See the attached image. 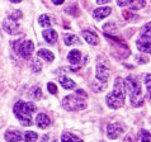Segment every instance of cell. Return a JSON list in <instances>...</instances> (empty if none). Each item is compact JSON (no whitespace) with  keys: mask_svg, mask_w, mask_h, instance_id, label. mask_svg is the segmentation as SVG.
Wrapping results in <instances>:
<instances>
[{"mask_svg":"<svg viewBox=\"0 0 151 142\" xmlns=\"http://www.w3.org/2000/svg\"><path fill=\"white\" fill-rule=\"evenodd\" d=\"M14 115L20 120L23 126H31L32 124V113L36 112V104L32 102H23L19 100L14 104L13 108Z\"/></svg>","mask_w":151,"mask_h":142,"instance_id":"2","label":"cell"},{"mask_svg":"<svg viewBox=\"0 0 151 142\" xmlns=\"http://www.w3.org/2000/svg\"><path fill=\"white\" fill-rule=\"evenodd\" d=\"M111 11H112L111 8L103 6V8H98V9H95L94 13H93V15H94V18H95L96 20H100V19L107 18V16L111 14Z\"/></svg>","mask_w":151,"mask_h":142,"instance_id":"13","label":"cell"},{"mask_svg":"<svg viewBox=\"0 0 151 142\" xmlns=\"http://www.w3.org/2000/svg\"><path fill=\"white\" fill-rule=\"evenodd\" d=\"M109 77V70H108L104 65H96V79L100 82H106Z\"/></svg>","mask_w":151,"mask_h":142,"instance_id":"9","label":"cell"},{"mask_svg":"<svg viewBox=\"0 0 151 142\" xmlns=\"http://www.w3.org/2000/svg\"><path fill=\"white\" fill-rule=\"evenodd\" d=\"M36 124H37V127H40V128H42V129L47 128L50 124H51L50 117H48L47 114H45V113L37 114V117H36Z\"/></svg>","mask_w":151,"mask_h":142,"instance_id":"10","label":"cell"},{"mask_svg":"<svg viewBox=\"0 0 151 142\" xmlns=\"http://www.w3.org/2000/svg\"><path fill=\"white\" fill-rule=\"evenodd\" d=\"M124 87H127L129 94V102L133 107H140L144 103V97H142V90L140 82L136 80L135 76H127L126 77Z\"/></svg>","mask_w":151,"mask_h":142,"instance_id":"3","label":"cell"},{"mask_svg":"<svg viewBox=\"0 0 151 142\" xmlns=\"http://www.w3.org/2000/svg\"><path fill=\"white\" fill-rule=\"evenodd\" d=\"M136 44H137V48L141 52L149 53L151 51L150 49V33H141Z\"/></svg>","mask_w":151,"mask_h":142,"instance_id":"7","label":"cell"},{"mask_svg":"<svg viewBox=\"0 0 151 142\" xmlns=\"http://www.w3.org/2000/svg\"><path fill=\"white\" fill-rule=\"evenodd\" d=\"M4 138H5L6 142H20L23 140V135L19 131H10L5 133Z\"/></svg>","mask_w":151,"mask_h":142,"instance_id":"12","label":"cell"},{"mask_svg":"<svg viewBox=\"0 0 151 142\" xmlns=\"http://www.w3.org/2000/svg\"><path fill=\"white\" fill-rule=\"evenodd\" d=\"M123 133V128L122 126H119V123H109L107 127V136L111 140H116Z\"/></svg>","mask_w":151,"mask_h":142,"instance_id":"8","label":"cell"},{"mask_svg":"<svg viewBox=\"0 0 151 142\" xmlns=\"http://www.w3.org/2000/svg\"><path fill=\"white\" fill-rule=\"evenodd\" d=\"M3 28H4V31L6 33H9V34H18L20 32V27H19L18 22H17V19H14V16H9L8 19L4 20Z\"/></svg>","mask_w":151,"mask_h":142,"instance_id":"6","label":"cell"},{"mask_svg":"<svg viewBox=\"0 0 151 142\" xmlns=\"http://www.w3.org/2000/svg\"><path fill=\"white\" fill-rule=\"evenodd\" d=\"M47 90L51 94H56L57 93V86H56V84H53V82H48V84H47Z\"/></svg>","mask_w":151,"mask_h":142,"instance_id":"25","label":"cell"},{"mask_svg":"<svg viewBox=\"0 0 151 142\" xmlns=\"http://www.w3.org/2000/svg\"><path fill=\"white\" fill-rule=\"evenodd\" d=\"M86 102L85 99L79 98L78 95H68L62 99V107L65 108L66 110L74 112V110H81L86 108Z\"/></svg>","mask_w":151,"mask_h":142,"instance_id":"4","label":"cell"},{"mask_svg":"<svg viewBox=\"0 0 151 142\" xmlns=\"http://www.w3.org/2000/svg\"><path fill=\"white\" fill-rule=\"evenodd\" d=\"M51 1H52L53 4H56V5H61V4L64 3L65 0H51Z\"/></svg>","mask_w":151,"mask_h":142,"instance_id":"28","label":"cell"},{"mask_svg":"<svg viewBox=\"0 0 151 142\" xmlns=\"http://www.w3.org/2000/svg\"><path fill=\"white\" fill-rule=\"evenodd\" d=\"M52 142H57V140H53V141H52Z\"/></svg>","mask_w":151,"mask_h":142,"instance_id":"31","label":"cell"},{"mask_svg":"<svg viewBox=\"0 0 151 142\" xmlns=\"http://www.w3.org/2000/svg\"><path fill=\"white\" fill-rule=\"evenodd\" d=\"M15 51L22 56L24 60H29L32 56L33 51H35V44H33L32 41H18L15 44Z\"/></svg>","mask_w":151,"mask_h":142,"instance_id":"5","label":"cell"},{"mask_svg":"<svg viewBox=\"0 0 151 142\" xmlns=\"http://www.w3.org/2000/svg\"><path fill=\"white\" fill-rule=\"evenodd\" d=\"M126 98V87L124 82L121 77H116L113 90L107 95V105L112 109H118L119 107L123 105Z\"/></svg>","mask_w":151,"mask_h":142,"instance_id":"1","label":"cell"},{"mask_svg":"<svg viewBox=\"0 0 151 142\" xmlns=\"http://www.w3.org/2000/svg\"><path fill=\"white\" fill-rule=\"evenodd\" d=\"M42 36H43L45 41L50 44H55L56 41H57V32L55 29H47V31H43L42 32Z\"/></svg>","mask_w":151,"mask_h":142,"instance_id":"11","label":"cell"},{"mask_svg":"<svg viewBox=\"0 0 151 142\" xmlns=\"http://www.w3.org/2000/svg\"><path fill=\"white\" fill-rule=\"evenodd\" d=\"M138 137H140L138 142H150V132L146 131V129H141L140 133H138Z\"/></svg>","mask_w":151,"mask_h":142,"instance_id":"23","label":"cell"},{"mask_svg":"<svg viewBox=\"0 0 151 142\" xmlns=\"http://www.w3.org/2000/svg\"><path fill=\"white\" fill-rule=\"evenodd\" d=\"M37 56L41 57V58H43V60H46V61H48V62H52L53 60H55L53 53L51 51H48V49H46V48L38 49V51H37Z\"/></svg>","mask_w":151,"mask_h":142,"instance_id":"16","label":"cell"},{"mask_svg":"<svg viewBox=\"0 0 151 142\" xmlns=\"http://www.w3.org/2000/svg\"><path fill=\"white\" fill-rule=\"evenodd\" d=\"M135 0H117V5L118 6H127L129 4H132Z\"/></svg>","mask_w":151,"mask_h":142,"instance_id":"26","label":"cell"},{"mask_svg":"<svg viewBox=\"0 0 151 142\" xmlns=\"http://www.w3.org/2000/svg\"><path fill=\"white\" fill-rule=\"evenodd\" d=\"M83 37L85 38V41L89 44H93V46H96L99 43V37L96 36V33L91 32V31H84L83 32Z\"/></svg>","mask_w":151,"mask_h":142,"instance_id":"14","label":"cell"},{"mask_svg":"<svg viewBox=\"0 0 151 142\" xmlns=\"http://www.w3.org/2000/svg\"><path fill=\"white\" fill-rule=\"evenodd\" d=\"M60 84L62 85V87L64 89H66V90H70V89H74L75 86V82L71 80V79H69V77H66V76H62V77H60Z\"/></svg>","mask_w":151,"mask_h":142,"instance_id":"18","label":"cell"},{"mask_svg":"<svg viewBox=\"0 0 151 142\" xmlns=\"http://www.w3.org/2000/svg\"><path fill=\"white\" fill-rule=\"evenodd\" d=\"M109 1H111V0H96V3H98L99 5H103V4H107Z\"/></svg>","mask_w":151,"mask_h":142,"instance_id":"27","label":"cell"},{"mask_svg":"<svg viewBox=\"0 0 151 142\" xmlns=\"http://www.w3.org/2000/svg\"><path fill=\"white\" fill-rule=\"evenodd\" d=\"M10 1H12V3H20L22 0H10Z\"/></svg>","mask_w":151,"mask_h":142,"instance_id":"30","label":"cell"},{"mask_svg":"<svg viewBox=\"0 0 151 142\" xmlns=\"http://www.w3.org/2000/svg\"><path fill=\"white\" fill-rule=\"evenodd\" d=\"M47 141H48V135H45V136L41 138V142H47Z\"/></svg>","mask_w":151,"mask_h":142,"instance_id":"29","label":"cell"},{"mask_svg":"<svg viewBox=\"0 0 151 142\" xmlns=\"http://www.w3.org/2000/svg\"><path fill=\"white\" fill-rule=\"evenodd\" d=\"M64 42L66 46H73V44H78L79 43V38L75 34H64Z\"/></svg>","mask_w":151,"mask_h":142,"instance_id":"20","label":"cell"},{"mask_svg":"<svg viewBox=\"0 0 151 142\" xmlns=\"http://www.w3.org/2000/svg\"><path fill=\"white\" fill-rule=\"evenodd\" d=\"M31 69H32V71H35V72H40V71L42 70V62L40 61V58H35V60H32Z\"/></svg>","mask_w":151,"mask_h":142,"instance_id":"22","label":"cell"},{"mask_svg":"<svg viewBox=\"0 0 151 142\" xmlns=\"http://www.w3.org/2000/svg\"><path fill=\"white\" fill-rule=\"evenodd\" d=\"M31 95L33 99H41L42 98V90L40 86H33L31 89Z\"/></svg>","mask_w":151,"mask_h":142,"instance_id":"24","label":"cell"},{"mask_svg":"<svg viewBox=\"0 0 151 142\" xmlns=\"http://www.w3.org/2000/svg\"><path fill=\"white\" fill-rule=\"evenodd\" d=\"M38 24L43 28H50L52 26V20L47 14H42L38 18Z\"/></svg>","mask_w":151,"mask_h":142,"instance_id":"19","label":"cell"},{"mask_svg":"<svg viewBox=\"0 0 151 142\" xmlns=\"http://www.w3.org/2000/svg\"><path fill=\"white\" fill-rule=\"evenodd\" d=\"M68 60L70 64H73V65H78L79 62H80L81 60V53L79 49H73V51H70L69 52V55H68Z\"/></svg>","mask_w":151,"mask_h":142,"instance_id":"15","label":"cell"},{"mask_svg":"<svg viewBox=\"0 0 151 142\" xmlns=\"http://www.w3.org/2000/svg\"><path fill=\"white\" fill-rule=\"evenodd\" d=\"M61 142H83V141L79 138L78 136L73 135V133L65 132V133H62V136H61Z\"/></svg>","mask_w":151,"mask_h":142,"instance_id":"17","label":"cell"},{"mask_svg":"<svg viewBox=\"0 0 151 142\" xmlns=\"http://www.w3.org/2000/svg\"><path fill=\"white\" fill-rule=\"evenodd\" d=\"M37 138H38V135L33 131L24 132V135H23V140L26 142H35V141H37Z\"/></svg>","mask_w":151,"mask_h":142,"instance_id":"21","label":"cell"}]
</instances>
